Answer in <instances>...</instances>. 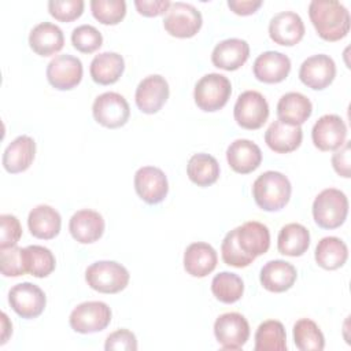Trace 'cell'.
<instances>
[{
    "label": "cell",
    "mask_w": 351,
    "mask_h": 351,
    "mask_svg": "<svg viewBox=\"0 0 351 351\" xmlns=\"http://www.w3.org/2000/svg\"><path fill=\"white\" fill-rule=\"evenodd\" d=\"M310 21L325 41H339L350 32V12L336 0H313L308 4Z\"/></svg>",
    "instance_id": "1"
},
{
    "label": "cell",
    "mask_w": 351,
    "mask_h": 351,
    "mask_svg": "<svg viewBox=\"0 0 351 351\" xmlns=\"http://www.w3.org/2000/svg\"><path fill=\"white\" fill-rule=\"evenodd\" d=\"M292 186L287 176L280 171L267 170L252 184V196L259 208L265 211H280L291 199Z\"/></svg>",
    "instance_id": "2"
},
{
    "label": "cell",
    "mask_w": 351,
    "mask_h": 351,
    "mask_svg": "<svg viewBox=\"0 0 351 351\" xmlns=\"http://www.w3.org/2000/svg\"><path fill=\"white\" fill-rule=\"evenodd\" d=\"M348 214V199L336 188L321 191L313 202V218L322 229H336L344 223Z\"/></svg>",
    "instance_id": "3"
},
{
    "label": "cell",
    "mask_w": 351,
    "mask_h": 351,
    "mask_svg": "<svg viewBox=\"0 0 351 351\" xmlns=\"http://www.w3.org/2000/svg\"><path fill=\"white\" fill-rule=\"evenodd\" d=\"M128 269L115 261H97L85 270L88 285L101 293H118L129 284Z\"/></svg>",
    "instance_id": "4"
},
{
    "label": "cell",
    "mask_w": 351,
    "mask_h": 351,
    "mask_svg": "<svg viewBox=\"0 0 351 351\" xmlns=\"http://www.w3.org/2000/svg\"><path fill=\"white\" fill-rule=\"evenodd\" d=\"M230 93L232 84L228 77L218 73H210L196 82L193 99L200 110L213 112L221 110L228 103Z\"/></svg>",
    "instance_id": "5"
},
{
    "label": "cell",
    "mask_w": 351,
    "mask_h": 351,
    "mask_svg": "<svg viewBox=\"0 0 351 351\" xmlns=\"http://www.w3.org/2000/svg\"><path fill=\"white\" fill-rule=\"evenodd\" d=\"M203 18L200 11L184 1L171 3L163 18L165 30L177 38L193 37L202 27Z\"/></svg>",
    "instance_id": "6"
},
{
    "label": "cell",
    "mask_w": 351,
    "mask_h": 351,
    "mask_svg": "<svg viewBox=\"0 0 351 351\" xmlns=\"http://www.w3.org/2000/svg\"><path fill=\"white\" fill-rule=\"evenodd\" d=\"M111 308L104 302L90 300L80 303L70 314L69 324L73 330L88 335L104 330L111 322Z\"/></svg>",
    "instance_id": "7"
},
{
    "label": "cell",
    "mask_w": 351,
    "mask_h": 351,
    "mask_svg": "<svg viewBox=\"0 0 351 351\" xmlns=\"http://www.w3.org/2000/svg\"><path fill=\"white\" fill-rule=\"evenodd\" d=\"M92 114L95 121L101 126L117 129L129 121L130 107L122 95L117 92H104L95 99Z\"/></svg>",
    "instance_id": "8"
},
{
    "label": "cell",
    "mask_w": 351,
    "mask_h": 351,
    "mask_svg": "<svg viewBox=\"0 0 351 351\" xmlns=\"http://www.w3.org/2000/svg\"><path fill=\"white\" fill-rule=\"evenodd\" d=\"M233 115L239 126L255 130L262 128L267 121L269 104L262 93L256 90H245L237 97Z\"/></svg>",
    "instance_id": "9"
},
{
    "label": "cell",
    "mask_w": 351,
    "mask_h": 351,
    "mask_svg": "<svg viewBox=\"0 0 351 351\" xmlns=\"http://www.w3.org/2000/svg\"><path fill=\"white\" fill-rule=\"evenodd\" d=\"M214 335L223 350H240L250 337V325L240 313H225L215 319Z\"/></svg>",
    "instance_id": "10"
},
{
    "label": "cell",
    "mask_w": 351,
    "mask_h": 351,
    "mask_svg": "<svg viewBox=\"0 0 351 351\" xmlns=\"http://www.w3.org/2000/svg\"><path fill=\"white\" fill-rule=\"evenodd\" d=\"M8 303L19 317L32 319L41 315L47 304V298L38 285L21 282L10 289Z\"/></svg>",
    "instance_id": "11"
},
{
    "label": "cell",
    "mask_w": 351,
    "mask_h": 351,
    "mask_svg": "<svg viewBox=\"0 0 351 351\" xmlns=\"http://www.w3.org/2000/svg\"><path fill=\"white\" fill-rule=\"evenodd\" d=\"M84 67L73 55H58L47 66V80L58 90H70L82 80Z\"/></svg>",
    "instance_id": "12"
},
{
    "label": "cell",
    "mask_w": 351,
    "mask_h": 351,
    "mask_svg": "<svg viewBox=\"0 0 351 351\" xmlns=\"http://www.w3.org/2000/svg\"><path fill=\"white\" fill-rule=\"evenodd\" d=\"M169 84L165 77L159 74H152L138 82L134 99L141 112L155 114L165 106L169 99Z\"/></svg>",
    "instance_id": "13"
},
{
    "label": "cell",
    "mask_w": 351,
    "mask_h": 351,
    "mask_svg": "<svg viewBox=\"0 0 351 351\" xmlns=\"http://www.w3.org/2000/svg\"><path fill=\"white\" fill-rule=\"evenodd\" d=\"M134 189L145 203L158 204L167 196V177L159 167L143 166L134 174Z\"/></svg>",
    "instance_id": "14"
},
{
    "label": "cell",
    "mask_w": 351,
    "mask_h": 351,
    "mask_svg": "<svg viewBox=\"0 0 351 351\" xmlns=\"http://www.w3.org/2000/svg\"><path fill=\"white\" fill-rule=\"evenodd\" d=\"M335 77V60L325 53H318L307 58L306 60H303L299 69L300 81L314 90H322L328 88L333 82Z\"/></svg>",
    "instance_id": "15"
},
{
    "label": "cell",
    "mask_w": 351,
    "mask_h": 351,
    "mask_svg": "<svg viewBox=\"0 0 351 351\" xmlns=\"http://www.w3.org/2000/svg\"><path fill=\"white\" fill-rule=\"evenodd\" d=\"M311 138L319 151H336L347 141V126L336 114L322 115L313 126Z\"/></svg>",
    "instance_id": "16"
},
{
    "label": "cell",
    "mask_w": 351,
    "mask_h": 351,
    "mask_svg": "<svg viewBox=\"0 0 351 351\" xmlns=\"http://www.w3.org/2000/svg\"><path fill=\"white\" fill-rule=\"evenodd\" d=\"M303 19L292 11H281L276 14L269 23L270 38L280 45H296L304 36Z\"/></svg>",
    "instance_id": "17"
},
{
    "label": "cell",
    "mask_w": 351,
    "mask_h": 351,
    "mask_svg": "<svg viewBox=\"0 0 351 351\" xmlns=\"http://www.w3.org/2000/svg\"><path fill=\"white\" fill-rule=\"evenodd\" d=\"M104 219L100 213L84 208L73 214L69 222V230L74 240L81 244H90L97 241L104 233Z\"/></svg>",
    "instance_id": "18"
},
{
    "label": "cell",
    "mask_w": 351,
    "mask_h": 351,
    "mask_svg": "<svg viewBox=\"0 0 351 351\" xmlns=\"http://www.w3.org/2000/svg\"><path fill=\"white\" fill-rule=\"evenodd\" d=\"M252 71L258 81L277 84L288 77L291 71V59L281 52L266 51L255 59Z\"/></svg>",
    "instance_id": "19"
},
{
    "label": "cell",
    "mask_w": 351,
    "mask_h": 351,
    "mask_svg": "<svg viewBox=\"0 0 351 351\" xmlns=\"http://www.w3.org/2000/svg\"><path fill=\"white\" fill-rule=\"evenodd\" d=\"M250 56V45L241 38H226L218 43L211 53V62L215 67L234 71L240 69Z\"/></svg>",
    "instance_id": "20"
},
{
    "label": "cell",
    "mask_w": 351,
    "mask_h": 351,
    "mask_svg": "<svg viewBox=\"0 0 351 351\" xmlns=\"http://www.w3.org/2000/svg\"><path fill=\"white\" fill-rule=\"evenodd\" d=\"M226 160L236 173L248 174L259 167L262 162V151L251 140L237 138L228 147Z\"/></svg>",
    "instance_id": "21"
},
{
    "label": "cell",
    "mask_w": 351,
    "mask_h": 351,
    "mask_svg": "<svg viewBox=\"0 0 351 351\" xmlns=\"http://www.w3.org/2000/svg\"><path fill=\"white\" fill-rule=\"evenodd\" d=\"M298 271L295 266L282 259L269 261L261 269V284L269 292H285L295 284Z\"/></svg>",
    "instance_id": "22"
},
{
    "label": "cell",
    "mask_w": 351,
    "mask_h": 351,
    "mask_svg": "<svg viewBox=\"0 0 351 351\" xmlns=\"http://www.w3.org/2000/svg\"><path fill=\"white\" fill-rule=\"evenodd\" d=\"M236 237L239 247L252 258L266 254L270 247V232L258 221H248L237 226Z\"/></svg>",
    "instance_id": "23"
},
{
    "label": "cell",
    "mask_w": 351,
    "mask_h": 351,
    "mask_svg": "<svg viewBox=\"0 0 351 351\" xmlns=\"http://www.w3.org/2000/svg\"><path fill=\"white\" fill-rule=\"evenodd\" d=\"M303 130L300 126L288 125L280 119L270 123L265 132V143L277 154H288L300 147Z\"/></svg>",
    "instance_id": "24"
},
{
    "label": "cell",
    "mask_w": 351,
    "mask_h": 351,
    "mask_svg": "<svg viewBox=\"0 0 351 351\" xmlns=\"http://www.w3.org/2000/svg\"><path fill=\"white\" fill-rule=\"evenodd\" d=\"M36 155V143L30 136L22 134L14 138L3 154V167L11 173H22L30 167Z\"/></svg>",
    "instance_id": "25"
},
{
    "label": "cell",
    "mask_w": 351,
    "mask_h": 351,
    "mask_svg": "<svg viewBox=\"0 0 351 351\" xmlns=\"http://www.w3.org/2000/svg\"><path fill=\"white\" fill-rule=\"evenodd\" d=\"M217 251L203 241L189 244L184 252V269L192 277L208 276L217 267Z\"/></svg>",
    "instance_id": "26"
},
{
    "label": "cell",
    "mask_w": 351,
    "mask_h": 351,
    "mask_svg": "<svg viewBox=\"0 0 351 351\" xmlns=\"http://www.w3.org/2000/svg\"><path fill=\"white\" fill-rule=\"evenodd\" d=\"M29 45L40 56H51L59 52L64 45L62 29L51 22L36 25L29 34Z\"/></svg>",
    "instance_id": "27"
},
{
    "label": "cell",
    "mask_w": 351,
    "mask_h": 351,
    "mask_svg": "<svg viewBox=\"0 0 351 351\" xmlns=\"http://www.w3.org/2000/svg\"><path fill=\"white\" fill-rule=\"evenodd\" d=\"M27 226L32 236L43 240L56 237L62 228L60 214L48 204H38L29 213Z\"/></svg>",
    "instance_id": "28"
},
{
    "label": "cell",
    "mask_w": 351,
    "mask_h": 351,
    "mask_svg": "<svg viewBox=\"0 0 351 351\" xmlns=\"http://www.w3.org/2000/svg\"><path fill=\"white\" fill-rule=\"evenodd\" d=\"M313 112V104L307 96L299 92L282 95L277 103V117L281 122L300 126Z\"/></svg>",
    "instance_id": "29"
},
{
    "label": "cell",
    "mask_w": 351,
    "mask_h": 351,
    "mask_svg": "<svg viewBox=\"0 0 351 351\" xmlns=\"http://www.w3.org/2000/svg\"><path fill=\"white\" fill-rule=\"evenodd\" d=\"M125 70V60L117 52H101L96 55L89 67L92 80L100 85L115 84Z\"/></svg>",
    "instance_id": "30"
},
{
    "label": "cell",
    "mask_w": 351,
    "mask_h": 351,
    "mask_svg": "<svg viewBox=\"0 0 351 351\" xmlns=\"http://www.w3.org/2000/svg\"><path fill=\"white\" fill-rule=\"evenodd\" d=\"M310 245V232L302 223L291 222L284 225L277 237L280 254L287 256H302Z\"/></svg>",
    "instance_id": "31"
},
{
    "label": "cell",
    "mask_w": 351,
    "mask_h": 351,
    "mask_svg": "<svg viewBox=\"0 0 351 351\" xmlns=\"http://www.w3.org/2000/svg\"><path fill=\"white\" fill-rule=\"evenodd\" d=\"M315 262L325 270H336L341 267L348 258L346 243L335 236L324 237L315 247Z\"/></svg>",
    "instance_id": "32"
},
{
    "label": "cell",
    "mask_w": 351,
    "mask_h": 351,
    "mask_svg": "<svg viewBox=\"0 0 351 351\" xmlns=\"http://www.w3.org/2000/svg\"><path fill=\"white\" fill-rule=\"evenodd\" d=\"M186 174L197 186H210L217 182L219 177V165L217 159L208 154H195L188 160Z\"/></svg>",
    "instance_id": "33"
},
{
    "label": "cell",
    "mask_w": 351,
    "mask_h": 351,
    "mask_svg": "<svg viewBox=\"0 0 351 351\" xmlns=\"http://www.w3.org/2000/svg\"><path fill=\"white\" fill-rule=\"evenodd\" d=\"M255 351H285L287 333L284 325L276 319L263 321L255 332Z\"/></svg>",
    "instance_id": "34"
},
{
    "label": "cell",
    "mask_w": 351,
    "mask_h": 351,
    "mask_svg": "<svg viewBox=\"0 0 351 351\" xmlns=\"http://www.w3.org/2000/svg\"><path fill=\"white\" fill-rule=\"evenodd\" d=\"M293 341L300 351H322L325 337L319 326L308 318H300L293 325Z\"/></svg>",
    "instance_id": "35"
},
{
    "label": "cell",
    "mask_w": 351,
    "mask_h": 351,
    "mask_svg": "<svg viewBox=\"0 0 351 351\" xmlns=\"http://www.w3.org/2000/svg\"><path fill=\"white\" fill-rule=\"evenodd\" d=\"M211 292L219 302L230 304L241 299L244 282L241 277L234 273L221 271L215 274L211 281Z\"/></svg>",
    "instance_id": "36"
},
{
    "label": "cell",
    "mask_w": 351,
    "mask_h": 351,
    "mask_svg": "<svg viewBox=\"0 0 351 351\" xmlns=\"http://www.w3.org/2000/svg\"><path fill=\"white\" fill-rule=\"evenodd\" d=\"M0 267L1 274L5 277H19L29 273L26 247L0 248Z\"/></svg>",
    "instance_id": "37"
},
{
    "label": "cell",
    "mask_w": 351,
    "mask_h": 351,
    "mask_svg": "<svg viewBox=\"0 0 351 351\" xmlns=\"http://www.w3.org/2000/svg\"><path fill=\"white\" fill-rule=\"evenodd\" d=\"M27 266L29 273L37 278L49 276L55 270V256L47 247L43 245H27Z\"/></svg>",
    "instance_id": "38"
},
{
    "label": "cell",
    "mask_w": 351,
    "mask_h": 351,
    "mask_svg": "<svg viewBox=\"0 0 351 351\" xmlns=\"http://www.w3.org/2000/svg\"><path fill=\"white\" fill-rule=\"evenodd\" d=\"M90 10L100 23L117 25L126 15V3L123 0H92Z\"/></svg>",
    "instance_id": "39"
},
{
    "label": "cell",
    "mask_w": 351,
    "mask_h": 351,
    "mask_svg": "<svg viewBox=\"0 0 351 351\" xmlns=\"http://www.w3.org/2000/svg\"><path fill=\"white\" fill-rule=\"evenodd\" d=\"M221 255L222 261L233 267H247L251 265L255 258L247 255L237 244V237H236V228L230 232L226 233V236L222 240L221 244Z\"/></svg>",
    "instance_id": "40"
},
{
    "label": "cell",
    "mask_w": 351,
    "mask_h": 351,
    "mask_svg": "<svg viewBox=\"0 0 351 351\" xmlns=\"http://www.w3.org/2000/svg\"><path fill=\"white\" fill-rule=\"evenodd\" d=\"M71 44L82 53H92L101 47L103 36L92 25H80L71 33Z\"/></svg>",
    "instance_id": "41"
},
{
    "label": "cell",
    "mask_w": 351,
    "mask_h": 351,
    "mask_svg": "<svg viewBox=\"0 0 351 351\" xmlns=\"http://www.w3.org/2000/svg\"><path fill=\"white\" fill-rule=\"evenodd\" d=\"M82 0H51L48 1L49 14L60 22H71L84 12Z\"/></svg>",
    "instance_id": "42"
},
{
    "label": "cell",
    "mask_w": 351,
    "mask_h": 351,
    "mask_svg": "<svg viewBox=\"0 0 351 351\" xmlns=\"http://www.w3.org/2000/svg\"><path fill=\"white\" fill-rule=\"evenodd\" d=\"M1 236H0V248H8L16 245L22 236V226L19 219L11 214L0 215Z\"/></svg>",
    "instance_id": "43"
},
{
    "label": "cell",
    "mask_w": 351,
    "mask_h": 351,
    "mask_svg": "<svg viewBox=\"0 0 351 351\" xmlns=\"http://www.w3.org/2000/svg\"><path fill=\"white\" fill-rule=\"evenodd\" d=\"M104 350L111 351H136L137 350V339L133 332L129 329H118L110 333L104 343Z\"/></svg>",
    "instance_id": "44"
},
{
    "label": "cell",
    "mask_w": 351,
    "mask_h": 351,
    "mask_svg": "<svg viewBox=\"0 0 351 351\" xmlns=\"http://www.w3.org/2000/svg\"><path fill=\"white\" fill-rule=\"evenodd\" d=\"M350 141H346L340 148H337L335 151V154L332 155V166L335 169V171L344 177V178H350L351 177V159H350Z\"/></svg>",
    "instance_id": "45"
},
{
    "label": "cell",
    "mask_w": 351,
    "mask_h": 351,
    "mask_svg": "<svg viewBox=\"0 0 351 351\" xmlns=\"http://www.w3.org/2000/svg\"><path fill=\"white\" fill-rule=\"evenodd\" d=\"M134 5L138 11V14L144 16H158L165 12L171 5V1L169 0H134Z\"/></svg>",
    "instance_id": "46"
},
{
    "label": "cell",
    "mask_w": 351,
    "mask_h": 351,
    "mask_svg": "<svg viewBox=\"0 0 351 351\" xmlns=\"http://www.w3.org/2000/svg\"><path fill=\"white\" fill-rule=\"evenodd\" d=\"M262 5L261 0H229L228 7L237 15H251Z\"/></svg>",
    "instance_id": "47"
},
{
    "label": "cell",
    "mask_w": 351,
    "mask_h": 351,
    "mask_svg": "<svg viewBox=\"0 0 351 351\" xmlns=\"http://www.w3.org/2000/svg\"><path fill=\"white\" fill-rule=\"evenodd\" d=\"M12 333V324L10 322L8 317L5 313H1V341L0 344H5L7 339Z\"/></svg>",
    "instance_id": "48"
}]
</instances>
